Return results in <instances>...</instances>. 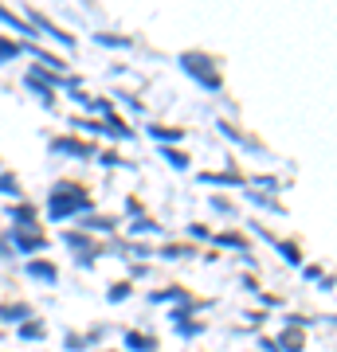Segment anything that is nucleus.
I'll use <instances>...</instances> for the list:
<instances>
[{"label":"nucleus","mask_w":337,"mask_h":352,"mask_svg":"<svg viewBox=\"0 0 337 352\" xmlns=\"http://www.w3.org/2000/svg\"><path fill=\"white\" fill-rule=\"evenodd\" d=\"M94 212V200H90V192L75 180H55L48 188V219L51 223H79L83 215Z\"/></svg>","instance_id":"f257e3e1"},{"label":"nucleus","mask_w":337,"mask_h":352,"mask_svg":"<svg viewBox=\"0 0 337 352\" xmlns=\"http://www.w3.org/2000/svg\"><path fill=\"white\" fill-rule=\"evenodd\" d=\"M176 67H181V71H185V75L192 78L200 90H208V94H220V90H224L220 63H216L208 51H192V47L181 51V55H176Z\"/></svg>","instance_id":"f03ea898"},{"label":"nucleus","mask_w":337,"mask_h":352,"mask_svg":"<svg viewBox=\"0 0 337 352\" xmlns=\"http://www.w3.org/2000/svg\"><path fill=\"white\" fill-rule=\"evenodd\" d=\"M20 20H24V24L32 28L36 36L43 32L48 39H55V43H59L63 51H75V47H79V43H75V36H71V32H63V28L55 24V20H51L48 12H39L36 4H20Z\"/></svg>","instance_id":"7ed1b4c3"},{"label":"nucleus","mask_w":337,"mask_h":352,"mask_svg":"<svg viewBox=\"0 0 337 352\" xmlns=\"http://www.w3.org/2000/svg\"><path fill=\"white\" fill-rule=\"evenodd\" d=\"M0 239L12 247V254H20V258H39V254L48 251V235L43 231H20V227H8Z\"/></svg>","instance_id":"20e7f679"},{"label":"nucleus","mask_w":337,"mask_h":352,"mask_svg":"<svg viewBox=\"0 0 337 352\" xmlns=\"http://www.w3.org/2000/svg\"><path fill=\"white\" fill-rule=\"evenodd\" d=\"M48 153L51 157H71V161H94L99 157V145L94 141H83V138H71V133H59V138L48 141Z\"/></svg>","instance_id":"39448f33"},{"label":"nucleus","mask_w":337,"mask_h":352,"mask_svg":"<svg viewBox=\"0 0 337 352\" xmlns=\"http://www.w3.org/2000/svg\"><path fill=\"white\" fill-rule=\"evenodd\" d=\"M196 180H200V184H212V188H239V192L247 188V176L239 173L232 161H227L224 173H196Z\"/></svg>","instance_id":"423d86ee"},{"label":"nucleus","mask_w":337,"mask_h":352,"mask_svg":"<svg viewBox=\"0 0 337 352\" xmlns=\"http://www.w3.org/2000/svg\"><path fill=\"white\" fill-rule=\"evenodd\" d=\"M216 129H220V138L232 141V145H239V149H247V153H267V145H263L259 138H247V133H243L236 122H227V118H220V122H216Z\"/></svg>","instance_id":"0eeeda50"},{"label":"nucleus","mask_w":337,"mask_h":352,"mask_svg":"<svg viewBox=\"0 0 337 352\" xmlns=\"http://www.w3.org/2000/svg\"><path fill=\"white\" fill-rule=\"evenodd\" d=\"M79 231H87L90 239H110V235H118V219H114V215H99V212H90V215H83V219H79Z\"/></svg>","instance_id":"6e6552de"},{"label":"nucleus","mask_w":337,"mask_h":352,"mask_svg":"<svg viewBox=\"0 0 337 352\" xmlns=\"http://www.w3.org/2000/svg\"><path fill=\"white\" fill-rule=\"evenodd\" d=\"M8 223L20 227V231H43V227H39V208L28 204V200H20V204L8 208Z\"/></svg>","instance_id":"1a4fd4ad"},{"label":"nucleus","mask_w":337,"mask_h":352,"mask_svg":"<svg viewBox=\"0 0 337 352\" xmlns=\"http://www.w3.org/2000/svg\"><path fill=\"white\" fill-rule=\"evenodd\" d=\"M24 274L32 278V282H43V286H59V266L51 263V258H28L24 263Z\"/></svg>","instance_id":"9d476101"},{"label":"nucleus","mask_w":337,"mask_h":352,"mask_svg":"<svg viewBox=\"0 0 337 352\" xmlns=\"http://www.w3.org/2000/svg\"><path fill=\"white\" fill-rule=\"evenodd\" d=\"M59 243H63V247H67L71 254H90V251H99V239H90L87 231H79V227H63Z\"/></svg>","instance_id":"9b49d317"},{"label":"nucleus","mask_w":337,"mask_h":352,"mask_svg":"<svg viewBox=\"0 0 337 352\" xmlns=\"http://www.w3.org/2000/svg\"><path fill=\"white\" fill-rule=\"evenodd\" d=\"M28 317H36V309L28 302H4L0 305V329L4 325H24Z\"/></svg>","instance_id":"f8f14e48"},{"label":"nucleus","mask_w":337,"mask_h":352,"mask_svg":"<svg viewBox=\"0 0 337 352\" xmlns=\"http://www.w3.org/2000/svg\"><path fill=\"white\" fill-rule=\"evenodd\" d=\"M102 138H110V141H134V129L125 126V118L114 110L110 118H102Z\"/></svg>","instance_id":"ddd939ff"},{"label":"nucleus","mask_w":337,"mask_h":352,"mask_svg":"<svg viewBox=\"0 0 337 352\" xmlns=\"http://www.w3.org/2000/svg\"><path fill=\"white\" fill-rule=\"evenodd\" d=\"M24 87L32 90V94H36V102L43 106V110H55V106H59V98H55V90H51L48 82H39V78L32 75V71L24 75Z\"/></svg>","instance_id":"4468645a"},{"label":"nucleus","mask_w":337,"mask_h":352,"mask_svg":"<svg viewBox=\"0 0 337 352\" xmlns=\"http://www.w3.org/2000/svg\"><path fill=\"white\" fill-rule=\"evenodd\" d=\"M67 129H71V138H75V133H83V138H102V122L99 118H83V113H71V118H67Z\"/></svg>","instance_id":"2eb2a0df"},{"label":"nucleus","mask_w":337,"mask_h":352,"mask_svg":"<svg viewBox=\"0 0 337 352\" xmlns=\"http://www.w3.org/2000/svg\"><path fill=\"white\" fill-rule=\"evenodd\" d=\"M243 200L251 208H259V212H271V215H287V208L275 200V196H267V192H255V188H243Z\"/></svg>","instance_id":"dca6fc26"},{"label":"nucleus","mask_w":337,"mask_h":352,"mask_svg":"<svg viewBox=\"0 0 337 352\" xmlns=\"http://www.w3.org/2000/svg\"><path fill=\"white\" fill-rule=\"evenodd\" d=\"M0 24L12 28L16 36H20V43H36V32H32V28H28L24 20H20V16L12 12V8H4V4H0Z\"/></svg>","instance_id":"f3484780"},{"label":"nucleus","mask_w":337,"mask_h":352,"mask_svg":"<svg viewBox=\"0 0 337 352\" xmlns=\"http://www.w3.org/2000/svg\"><path fill=\"white\" fill-rule=\"evenodd\" d=\"M275 349H278V352H306V333L287 325V329L275 337Z\"/></svg>","instance_id":"a211bd4d"},{"label":"nucleus","mask_w":337,"mask_h":352,"mask_svg":"<svg viewBox=\"0 0 337 352\" xmlns=\"http://www.w3.org/2000/svg\"><path fill=\"white\" fill-rule=\"evenodd\" d=\"M122 349L125 352H157V337H145V333L125 329V333H122Z\"/></svg>","instance_id":"6ab92c4d"},{"label":"nucleus","mask_w":337,"mask_h":352,"mask_svg":"<svg viewBox=\"0 0 337 352\" xmlns=\"http://www.w3.org/2000/svg\"><path fill=\"white\" fill-rule=\"evenodd\" d=\"M192 294L188 289H181V286H165V289H150V302L153 305H181V302H188Z\"/></svg>","instance_id":"aec40b11"},{"label":"nucleus","mask_w":337,"mask_h":352,"mask_svg":"<svg viewBox=\"0 0 337 352\" xmlns=\"http://www.w3.org/2000/svg\"><path fill=\"white\" fill-rule=\"evenodd\" d=\"M145 133H150L157 145H176V141H185V129L176 126H161V122H153V126H145Z\"/></svg>","instance_id":"412c9836"},{"label":"nucleus","mask_w":337,"mask_h":352,"mask_svg":"<svg viewBox=\"0 0 337 352\" xmlns=\"http://www.w3.org/2000/svg\"><path fill=\"white\" fill-rule=\"evenodd\" d=\"M161 161L173 168V173H188L192 168V157L185 149H176V145H161Z\"/></svg>","instance_id":"4be33fe9"},{"label":"nucleus","mask_w":337,"mask_h":352,"mask_svg":"<svg viewBox=\"0 0 337 352\" xmlns=\"http://www.w3.org/2000/svg\"><path fill=\"white\" fill-rule=\"evenodd\" d=\"M16 337L28 340V344H32V340H43L48 337V321H43V317H28L24 325H16Z\"/></svg>","instance_id":"5701e85b"},{"label":"nucleus","mask_w":337,"mask_h":352,"mask_svg":"<svg viewBox=\"0 0 337 352\" xmlns=\"http://www.w3.org/2000/svg\"><path fill=\"white\" fill-rule=\"evenodd\" d=\"M212 247H220V251H236V254H243L247 251V239L239 235V231H220V235H212Z\"/></svg>","instance_id":"b1692460"},{"label":"nucleus","mask_w":337,"mask_h":352,"mask_svg":"<svg viewBox=\"0 0 337 352\" xmlns=\"http://www.w3.org/2000/svg\"><path fill=\"white\" fill-rule=\"evenodd\" d=\"M165 263H181V258H196V247H185V243H165L161 251H153Z\"/></svg>","instance_id":"393cba45"},{"label":"nucleus","mask_w":337,"mask_h":352,"mask_svg":"<svg viewBox=\"0 0 337 352\" xmlns=\"http://www.w3.org/2000/svg\"><path fill=\"white\" fill-rule=\"evenodd\" d=\"M275 251H278V258H283L287 266H294V270L306 263V258H302V247L298 243H290V239H275Z\"/></svg>","instance_id":"a878e982"},{"label":"nucleus","mask_w":337,"mask_h":352,"mask_svg":"<svg viewBox=\"0 0 337 352\" xmlns=\"http://www.w3.org/2000/svg\"><path fill=\"white\" fill-rule=\"evenodd\" d=\"M94 43L99 47H110V51H134V36H118V32H99Z\"/></svg>","instance_id":"bb28decb"},{"label":"nucleus","mask_w":337,"mask_h":352,"mask_svg":"<svg viewBox=\"0 0 337 352\" xmlns=\"http://www.w3.org/2000/svg\"><path fill=\"white\" fill-rule=\"evenodd\" d=\"M138 235H165V227L153 223L150 215H141V219H134V223L125 227V239H138Z\"/></svg>","instance_id":"cd10ccee"},{"label":"nucleus","mask_w":337,"mask_h":352,"mask_svg":"<svg viewBox=\"0 0 337 352\" xmlns=\"http://www.w3.org/2000/svg\"><path fill=\"white\" fill-rule=\"evenodd\" d=\"M196 309H200V302H196V298H188V302L173 305V309H169L165 317H169L173 325H181V321H192V314H196Z\"/></svg>","instance_id":"c85d7f7f"},{"label":"nucleus","mask_w":337,"mask_h":352,"mask_svg":"<svg viewBox=\"0 0 337 352\" xmlns=\"http://www.w3.org/2000/svg\"><path fill=\"white\" fill-rule=\"evenodd\" d=\"M153 258V247L141 239H130V247H125V263H150Z\"/></svg>","instance_id":"c756f323"},{"label":"nucleus","mask_w":337,"mask_h":352,"mask_svg":"<svg viewBox=\"0 0 337 352\" xmlns=\"http://www.w3.org/2000/svg\"><path fill=\"white\" fill-rule=\"evenodd\" d=\"M20 55H24V43H20V39L0 36V67H4V63H12V59H20Z\"/></svg>","instance_id":"7c9ffc66"},{"label":"nucleus","mask_w":337,"mask_h":352,"mask_svg":"<svg viewBox=\"0 0 337 352\" xmlns=\"http://www.w3.org/2000/svg\"><path fill=\"white\" fill-rule=\"evenodd\" d=\"M0 196H8L12 204L24 200V192H20V180H16L12 173H0Z\"/></svg>","instance_id":"2f4dec72"},{"label":"nucleus","mask_w":337,"mask_h":352,"mask_svg":"<svg viewBox=\"0 0 337 352\" xmlns=\"http://www.w3.org/2000/svg\"><path fill=\"white\" fill-rule=\"evenodd\" d=\"M134 298V282H114L110 289H106V302L110 305H122V302H130Z\"/></svg>","instance_id":"473e14b6"},{"label":"nucleus","mask_w":337,"mask_h":352,"mask_svg":"<svg viewBox=\"0 0 337 352\" xmlns=\"http://www.w3.org/2000/svg\"><path fill=\"white\" fill-rule=\"evenodd\" d=\"M94 161H99L102 168H138V164H134V161H125L122 153H114V149L99 153V157H94Z\"/></svg>","instance_id":"72a5a7b5"},{"label":"nucleus","mask_w":337,"mask_h":352,"mask_svg":"<svg viewBox=\"0 0 337 352\" xmlns=\"http://www.w3.org/2000/svg\"><path fill=\"white\" fill-rule=\"evenodd\" d=\"M247 188H255V192H278V188H283V180H278V176H251V180H247Z\"/></svg>","instance_id":"f704fd0d"},{"label":"nucleus","mask_w":337,"mask_h":352,"mask_svg":"<svg viewBox=\"0 0 337 352\" xmlns=\"http://www.w3.org/2000/svg\"><path fill=\"white\" fill-rule=\"evenodd\" d=\"M208 204H212V212L220 215V219H236V204H232V200H224V196H212Z\"/></svg>","instance_id":"c9c22d12"},{"label":"nucleus","mask_w":337,"mask_h":352,"mask_svg":"<svg viewBox=\"0 0 337 352\" xmlns=\"http://www.w3.org/2000/svg\"><path fill=\"white\" fill-rule=\"evenodd\" d=\"M173 329H176V337L181 340H192V337L204 333V321H181V325H173Z\"/></svg>","instance_id":"e433bc0d"},{"label":"nucleus","mask_w":337,"mask_h":352,"mask_svg":"<svg viewBox=\"0 0 337 352\" xmlns=\"http://www.w3.org/2000/svg\"><path fill=\"white\" fill-rule=\"evenodd\" d=\"M63 352H90L87 340H83V333H71L67 329V337H63Z\"/></svg>","instance_id":"4c0bfd02"},{"label":"nucleus","mask_w":337,"mask_h":352,"mask_svg":"<svg viewBox=\"0 0 337 352\" xmlns=\"http://www.w3.org/2000/svg\"><path fill=\"white\" fill-rule=\"evenodd\" d=\"M114 98L122 102V110L138 113V118H141V113H145V102H141V98H134V94H114Z\"/></svg>","instance_id":"58836bf2"},{"label":"nucleus","mask_w":337,"mask_h":352,"mask_svg":"<svg viewBox=\"0 0 337 352\" xmlns=\"http://www.w3.org/2000/svg\"><path fill=\"white\" fill-rule=\"evenodd\" d=\"M185 235H188L192 243H208V239H212V231H208L204 223H188V227H185Z\"/></svg>","instance_id":"ea45409f"},{"label":"nucleus","mask_w":337,"mask_h":352,"mask_svg":"<svg viewBox=\"0 0 337 352\" xmlns=\"http://www.w3.org/2000/svg\"><path fill=\"white\" fill-rule=\"evenodd\" d=\"M298 270H302V278H306V282H322V274H325L322 266H314V263H302Z\"/></svg>","instance_id":"a19ab883"},{"label":"nucleus","mask_w":337,"mask_h":352,"mask_svg":"<svg viewBox=\"0 0 337 352\" xmlns=\"http://www.w3.org/2000/svg\"><path fill=\"white\" fill-rule=\"evenodd\" d=\"M102 337H106V325H90V333H87V337H83V340H87V349L94 352V344H99Z\"/></svg>","instance_id":"79ce46f5"},{"label":"nucleus","mask_w":337,"mask_h":352,"mask_svg":"<svg viewBox=\"0 0 337 352\" xmlns=\"http://www.w3.org/2000/svg\"><path fill=\"white\" fill-rule=\"evenodd\" d=\"M94 263H99V251H90V254H75V266H79V270H94Z\"/></svg>","instance_id":"37998d69"},{"label":"nucleus","mask_w":337,"mask_h":352,"mask_svg":"<svg viewBox=\"0 0 337 352\" xmlns=\"http://www.w3.org/2000/svg\"><path fill=\"white\" fill-rule=\"evenodd\" d=\"M125 215H134V219H141V215H145L141 200H134V196H130V200H125Z\"/></svg>","instance_id":"c03bdc74"},{"label":"nucleus","mask_w":337,"mask_h":352,"mask_svg":"<svg viewBox=\"0 0 337 352\" xmlns=\"http://www.w3.org/2000/svg\"><path fill=\"white\" fill-rule=\"evenodd\" d=\"M239 286L247 289V294H259V278H255V274H243V278H239Z\"/></svg>","instance_id":"a18cd8bd"},{"label":"nucleus","mask_w":337,"mask_h":352,"mask_svg":"<svg viewBox=\"0 0 337 352\" xmlns=\"http://www.w3.org/2000/svg\"><path fill=\"white\" fill-rule=\"evenodd\" d=\"M130 278H150V263H130Z\"/></svg>","instance_id":"49530a36"},{"label":"nucleus","mask_w":337,"mask_h":352,"mask_svg":"<svg viewBox=\"0 0 337 352\" xmlns=\"http://www.w3.org/2000/svg\"><path fill=\"white\" fill-rule=\"evenodd\" d=\"M255 344H259V352H278V349H275V337H259Z\"/></svg>","instance_id":"de8ad7c7"},{"label":"nucleus","mask_w":337,"mask_h":352,"mask_svg":"<svg viewBox=\"0 0 337 352\" xmlns=\"http://www.w3.org/2000/svg\"><path fill=\"white\" fill-rule=\"evenodd\" d=\"M239 258H243V266H251V270H259V258H255V254H251V251H243V254H239Z\"/></svg>","instance_id":"09e8293b"},{"label":"nucleus","mask_w":337,"mask_h":352,"mask_svg":"<svg viewBox=\"0 0 337 352\" xmlns=\"http://www.w3.org/2000/svg\"><path fill=\"white\" fill-rule=\"evenodd\" d=\"M8 258H16V254H12V247H8V243L0 239V263H8Z\"/></svg>","instance_id":"8fccbe9b"},{"label":"nucleus","mask_w":337,"mask_h":352,"mask_svg":"<svg viewBox=\"0 0 337 352\" xmlns=\"http://www.w3.org/2000/svg\"><path fill=\"white\" fill-rule=\"evenodd\" d=\"M243 317H247V325H263V321H267V314H263V309H259V314H243Z\"/></svg>","instance_id":"3c124183"},{"label":"nucleus","mask_w":337,"mask_h":352,"mask_svg":"<svg viewBox=\"0 0 337 352\" xmlns=\"http://www.w3.org/2000/svg\"><path fill=\"white\" fill-rule=\"evenodd\" d=\"M259 305H278V298H275V294H263V289H259Z\"/></svg>","instance_id":"603ef678"},{"label":"nucleus","mask_w":337,"mask_h":352,"mask_svg":"<svg viewBox=\"0 0 337 352\" xmlns=\"http://www.w3.org/2000/svg\"><path fill=\"white\" fill-rule=\"evenodd\" d=\"M0 337H4V329H0Z\"/></svg>","instance_id":"864d4df0"}]
</instances>
